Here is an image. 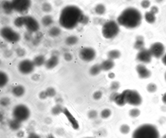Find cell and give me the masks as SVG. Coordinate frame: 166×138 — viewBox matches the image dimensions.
Masks as SVG:
<instances>
[{
  "mask_svg": "<svg viewBox=\"0 0 166 138\" xmlns=\"http://www.w3.org/2000/svg\"><path fill=\"white\" fill-rule=\"evenodd\" d=\"M24 133L23 131H20L18 133L17 136L19 138H22L24 136Z\"/></svg>",
  "mask_w": 166,
  "mask_h": 138,
  "instance_id": "cell-55",
  "label": "cell"
},
{
  "mask_svg": "<svg viewBox=\"0 0 166 138\" xmlns=\"http://www.w3.org/2000/svg\"><path fill=\"white\" fill-rule=\"evenodd\" d=\"M59 62V54L58 52H55L52 54L49 59L46 60L45 65L47 69L51 70L55 68Z\"/></svg>",
  "mask_w": 166,
  "mask_h": 138,
  "instance_id": "cell-14",
  "label": "cell"
},
{
  "mask_svg": "<svg viewBox=\"0 0 166 138\" xmlns=\"http://www.w3.org/2000/svg\"><path fill=\"white\" fill-rule=\"evenodd\" d=\"M1 7L4 13L7 15L11 14L14 11L12 2L3 1L2 3Z\"/></svg>",
  "mask_w": 166,
  "mask_h": 138,
  "instance_id": "cell-19",
  "label": "cell"
},
{
  "mask_svg": "<svg viewBox=\"0 0 166 138\" xmlns=\"http://www.w3.org/2000/svg\"><path fill=\"white\" fill-rule=\"evenodd\" d=\"M25 16H20L16 19L14 22V24L17 28H20L24 25Z\"/></svg>",
  "mask_w": 166,
  "mask_h": 138,
  "instance_id": "cell-31",
  "label": "cell"
},
{
  "mask_svg": "<svg viewBox=\"0 0 166 138\" xmlns=\"http://www.w3.org/2000/svg\"><path fill=\"white\" fill-rule=\"evenodd\" d=\"M24 25L30 32H37L40 29L39 24L37 20L29 16H25Z\"/></svg>",
  "mask_w": 166,
  "mask_h": 138,
  "instance_id": "cell-11",
  "label": "cell"
},
{
  "mask_svg": "<svg viewBox=\"0 0 166 138\" xmlns=\"http://www.w3.org/2000/svg\"><path fill=\"white\" fill-rule=\"evenodd\" d=\"M43 35L42 33L38 32L36 34L35 39L34 40V44L36 45L39 42L41 39L42 38Z\"/></svg>",
  "mask_w": 166,
  "mask_h": 138,
  "instance_id": "cell-43",
  "label": "cell"
},
{
  "mask_svg": "<svg viewBox=\"0 0 166 138\" xmlns=\"http://www.w3.org/2000/svg\"><path fill=\"white\" fill-rule=\"evenodd\" d=\"M46 61L45 56L42 55L36 56L33 61L35 66L37 67H40L45 65Z\"/></svg>",
  "mask_w": 166,
  "mask_h": 138,
  "instance_id": "cell-21",
  "label": "cell"
},
{
  "mask_svg": "<svg viewBox=\"0 0 166 138\" xmlns=\"http://www.w3.org/2000/svg\"><path fill=\"white\" fill-rule=\"evenodd\" d=\"M130 131V128L127 125L124 124L121 127L120 131L122 133L124 134H128Z\"/></svg>",
  "mask_w": 166,
  "mask_h": 138,
  "instance_id": "cell-41",
  "label": "cell"
},
{
  "mask_svg": "<svg viewBox=\"0 0 166 138\" xmlns=\"http://www.w3.org/2000/svg\"><path fill=\"white\" fill-rule=\"evenodd\" d=\"M118 93L117 92H113V93L110 95V99L111 101H113L114 98H115V97Z\"/></svg>",
  "mask_w": 166,
  "mask_h": 138,
  "instance_id": "cell-51",
  "label": "cell"
},
{
  "mask_svg": "<svg viewBox=\"0 0 166 138\" xmlns=\"http://www.w3.org/2000/svg\"><path fill=\"white\" fill-rule=\"evenodd\" d=\"M103 96L102 92L100 90L96 91L93 94V98L95 100H99L101 99Z\"/></svg>",
  "mask_w": 166,
  "mask_h": 138,
  "instance_id": "cell-42",
  "label": "cell"
},
{
  "mask_svg": "<svg viewBox=\"0 0 166 138\" xmlns=\"http://www.w3.org/2000/svg\"><path fill=\"white\" fill-rule=\"evenodd\" d=\"M47 138H55L52 135L49 134L48 136L47 137Z\"/></svg>",
  "mask_w": 166,
  "mask_h": 138,
  "instance_id": "cell-59",
  "label": "cell"
},
{
  "mask_svg": "<svg viewBox=\"0 0 166 138\" xmlns=\"http://www.w3.org/2000/svg\"><path fill=\"white\" fill-rule=\"evenodd\" d=\"M10 102L11 100L8 97H4L1 99L0 103L2 106L6 107L10 105Z\"/></svg>",
  "mask_w": 166,
  "mask_h": 138,
  "instance_id": "cell-38",
  "label": "cell"
},
{
  "mask_svg": "<svg viewBox=\"0 0 166 138\" xmlns=\"http://www.w3.org/2000/svg\"><path fill=\"white\" fill-rule=\"evenodd\" d=\"M108 77L110 79H114L115 77V74L113 72H110L108 74Z\"/></svg>",
  "mask_w": 166,
  "mask_h": 138,
  "instance_id": "cell-53",
  "label": "cell"
},
{
  "mask_svg": "<svg viewBox=\"0 0 166 138\" xmlns=\"http://www.w3.org/2000/svg\"><path fill=\"white\" fill-rule=\"evenodd\" d=\"M98 115L97 112L94 110L90 111L88 113V116L90 119H94Z\"/></svg>",
  "mask_w": 166,
  "mask_h": 138,
  "instance_id": "cell-44",
  "label": "cell"
},
{
  "mask_svg": "<svg viewBox=\"0 0 166 138\" xmlns=\"http://www.w3.org/2000/svg\"><path fill=\"white\" fill-rule=\"evenodd\" d=\"M105 7L102 4H98L96 7L95 11L98 15H102L104 14L106 12Z\"/></svg>",
  "mask_w": 166,
  "mask_h": 138,
  "instance_id": "cell-33",
  "label": "cell"
},
{
  "mask_svg": "<svg viewBox=\"0 0 166 138\" xmlns=\"http://www.w3.org/2000/svg\"><path fill=\"white\" fill-rule=\"evenodd\" d=\"M121 53L119 51L117 50H113L109 52L107 54L108 59L114 60L118 59L120 57Z\"/></svg>",
  "mask_w": 166,
  "mask_h": 138,
  "instance_id": "cell-28",
  "label": "cell"
},
{
  "mask_svg": "<svg viewBox=\"0 0 166 138\" xmlns=\"http://www.w3.org/2000/svg\"><path fill=\"white\" fill-rule=\"evenodd\" d=\"M2 37L6 41L13 43H17L20 39V34L11 28L5 27L1 30Z\"/></svg>",
  "mask_w": 166,
  "mask_h": 138,
  "instance_id": "cell-7",
  "label": "cell"
},
{
  "mask_svg": "<svg viewBox=\"0 0 166 138\" xmlns=\"http://www.w3.org/2000/svg\"><path fill=\"white\" fill-rule=\"evenodd\" d=\"M152 56L149 50L144 48L139 51L137 55L136 59L139 62L147 64L151 62Z\"/></svg>",
  "mask_w": 166,
  "mask_h": 138,
  "instance_id": "cell-13",
  "label": "cell"
},
{
  "mask_svg": "<svg viewBox=\"0 0 166 138\" xmlns=\"http://www.w3.org/2000/svg\"><path fill=\"white\" fill-rule=\"evenodd\" d=\"M11 55L12 53L10 52H7L4 53L5 57H10V56H11Z\"/></svg>",
  "mask_w": 166,
  "mask_h": 138,
  "instance_id": "cell-57",
  "label": "cell"
},
{
  "mask_svg": "<svg viewBox=\"0 0 166 138\" xmlns=\"http://www.w3.org/2000/svg\"><path fill=\"white\" fill-rule=\"evenodd\" d=\"M27 138H41V137L38 135L34 133H31L28 136Z\"/></svg>",
  "mask_w": 166,
  "mask_h": 138,
  "instance_id": "cell-50",
  "label": "cell"
},
{
  "mask_svg": "<svg viewBox=\"0 0 166 138\" xmlns=\"http://www.w3.org/2000/svg\"><path fill=\"white\" fill-rule=\"evenodd\" d=\"M115 64L113 60L108 59L103 61L100 64L102 70L108 71L112 69Z\"/></svg>",
  "mask_w": 166,
  "mask_h": 138,
  "instance_id": "cell-18",
  "label": "cell"
},
{
  "mask_svg": "<svg viewBox=\"0 0 166 138\" xmlns=\"http://www.w3.org/2000/svg\"><path fill=\"white\" fill-rule=\"evenodd\" d=\"M78 41V38L74 35H71L67 37L65 40L66 44L68 45H73L76 44Z\"/></svg>",
  "mask_w": 166,
  "mask_h": 138,
  "instance_id": "cell-32",
  "label": "cell"
},
{
  "mask_svg": "<svg viewBox=\"0 0 166 138\" xmlns=\"http://www.w3.org/2000/svg\"><path fill=\"white\" fill-rule=\"evenodd\" d=\"M39 98L41 100H45L48 97L45 91H43L40 92L39 94Z\"/></svg>",
  "mask_w": 166,
  "mask_h": 138,
  "instance_id": "cell-45",
  "label": "cell"
},
{
  "mask_svg": "<svg viewBox=\"0 0 166 138\" xmlns=\"http://www.w3.org/2000/svg\"><path fill=\"white\" fill-rule=\"evenodd\" d=\"M141 114V112L137 109H133L129 111V115L133 118L139 116Z\"/></svg>",
  "mask_w": 166,
  "mask_h": 138,
  "instance_id": "cell-39",
  "label": "cell"
},
{
  "mask_svg": "<svg viewBox=\"0 0 166 138\" xmlns=\"http://www.w3.org/2000/svg\"><path fill=\"white\" fill-rule=\"evenodd\" d=\"M9 80L8 75L3 71L0 72V87L3 88L8 83Z\"/></svg>",
  "mask_w": 166,
  "mask_h": 138,
  "instance_id": "cell-22",
  "label": "cell"
},
{
  "mask_svg": "<svg viewBox=\"0 0 166 138\" xmlns=\"http://www.w3.org/2000/svg\"><path fill=\"white\" fill-rule=\"evenodd\" d=\"M96 56L95 50L93 49L86 47L81 49L80 51L79 56L82 60L89 62L94 60Z\"/></svg>",
  "mask_w": 166,
  "mask_h": 138,
  "instance_id": "cell-10",
  "label": "cell"
},
{
  "mask_svg": "<svg viewBox=\"0 0 166 138\" xmlns=\"http://www.w3.org/2000/svg\"><path fill=\"white\" fill-rule=\"evenodd\" d=\"M35 66L33 61L25 59L21 61L19 63L18 69L21 73L27 75L33 72Z\"/></svg>",
  "mask_w": 166,
  "mask_h": 138,
  "instance_id": "cell-9",
  "label": "cell"
},
{
  "mask_svg": "<svg viewBox=\"0 0 166 138\" xmlns=\"http://www.w3.org/2000/svg\"><path fill=\"white\" fill-rule=\"evenodd\" d=\"M16 53L19 57H24L25 55V51L22 49H18L16 51Z\"/></svg>",
  "mask_w": 166,
  "mask_h": 138,
  "instance_id": "cell-47",
  "label": "cell"
},
{
  "mask_svg": "<svg viewBox=\"0 0 166 138\" xmlns=\"http://www.w3.org/2000/svg\"><path fill=\"white\" fill-rule=\"evenodd\" d=\"M136 70L139 77L142 79H146L150 78L151 75V72L145 65L139 64L136 67Z\"/></svg>",
  "mask_w": 166,
  "mask_h": 138,
  "instance_id": "cell-15",
  "label": "cell"
},
{
  "mask_svg": "<svg viewBox=\"0 0 166 138\" xmlns=\"http://www.w3.org/2000/svg\"><path fill=\"white\" fill-rule=\"evenodd\" d=\"M92 138V137H86V138Z\"/></svg>",
  "mask_w": 166,
  "mask_h": 138,
  "instance_id": "cell-62",
  "label": "cell"
},
{
  "mask_svg": "<svg viewBox=\"0 0 166 138\" xmlns=\"http://www.w3.org/2000/svg\"><path fill=\"white\" fill-rule=\"evenodd\" d=\"M147 89L150 93H153L157 91V88L156 85L154 83H150L147 85Z\"/></svg>",
  "mask_w": 166,
  "mask_h": 138,
  "instance_id": "cell-40",
  "label": "cell"
},
{
  "mask_svg": "<svg viewBox=\"0 0 166 138\" xmlns=\"http://www.w3.org/2000/svg\"><path fill=\"white\" fill-rule=\"evenodd\" d=\"M150 2L147 1H143L142 3V7L144 8H148L150 5Z\"/></svg>",
  "mask_w": 166,
  "mask_h": 138,
  "instance_id": "cell-49",
  "label": "cell"
},
{
  "mask_svg": "<svg viewBox=\"0 0 166 138\" xmlns=\"http://www.w3.org/2000/svg\"><path fill=\"white\" fill-rule=\"evenodd\" d=\"M84 15L79 7L74 5L67 6L61 12L60 24L62 27L66 29H73L81 23Z\"/></svg>",
  "mask_w": 166,
  "mask_h": 138,
  "instance_id": "cell-1",
  "label": "cell"
},
{
  "mask_svg": "<svg viewBox=\"0 0 166 138\" xmlns=\"http://www.w3.org/2000/svg\"><path fill=\"white\" fill-rule=\"evenodd\" d=\"M149 50L152 56L159 59L163 56L164 52L165 49L163 44L157 42L153 44Z\"/></svg>",
  "mask_w": 166,
  "mask_h": 138,
  "instance_id": "cell-12",
  "label": "cell"
},
{
  "mask_svg": "<svg viewBox=\"0 0 166 138\" xmlns=\"http://www.w3.org/2000/svg\"><path fill=\"white\" fill-rule=\"evenodd\" d=\"M39 76L38 74H34L32 77V79L34 81H37L39 80Z\"/></svg>",
  "mask_w": 166,
  "mask_h": 138,
  "instance_id": "cell-52",
  "label": "cell"
},
{
  "mask_svg": "<svg viewBox=\"0 0 166 138\" xmlns=\"http://www.w3.org/2000/svg\"><path fill=\"white\" fill-rule=\"evenodd\" d=\"M25 89L24 87L22 85H17L14 87L12 90L13 95L17 98H20L24 95Z\"/></svg>",
  "mask_w": 166,
  "mask_h": 138,
  "instance_id": "cell-17",
  "label": "cell"
},
{
  "mask_svg": "<svg viewBox=\"0 0 166 138\" xmlns=\"http://www.w3.org/2000/svg\"><path fill=\"white\" fill-rule=\"evenodd\" d=\"M13 115L14 119L22 122L28 119L30 116V111L27 106L20 104L14 107L13 111Z\"/></svg>",
  "mask_w": 166,
  "mask_h": 138,
  "instance_id": "cell-5",
  "label": "cell"
},
{
  "mask_svg": "<svg viewBox=\"0 0 166 138\" xmlns=\"http://www.w3.org/2000/svg\"><path fill=\"white\" fill-rule=\"evenodd\" d=\"M52 17L50 15H47L44 16L41 19V23L44 26L46 27L49 26L53 23Z\"/></svg>",
  "mask_w": 166,
  "mask_h": 138,
  "instance_id": "cell-26",
  "label": "cell"
},
{
  "mask_svg": "<svg viewBox=\"0 0 166 138\" xmlns=\"http://www.w3.org/2000/svg\"><path fill=\"white\" fill-rule=\"evenodd\" d=\"M119 32L118 24L113 20H109L105 23L102 29L103 36L106 39H111L115 37Z\"/></svg>",
  "mask_w": 166,
  "mask_h": 138,
  "instance_id": "cell-4",
  "label": "cell"
},
{
  "mask_svg": "<svg viewBox=\"0 0 166 138\" xmlns=\"http://www.w3.org/2000/svg\"><path fill=\"white\" fill-rule=\"evenodd\" d=\"M164 77H165V80L166 81V72L165 74V76H164Z\"/></svg>",
  "mask_w": 166,
  "mask_h": 138,
  "instance_id": "cell-61",
  "label": "cell"
},
{
  "mask_svg": "<svg viewBox=\"0 0 166 138\" xmlns=\"http://www.w3.org/2000/svg\"><path fill=\"white\" fill-rule=\"evenodd\" d=\"M144 39L143 37L139 36L136 38V42H135L134 48L139 51L144 49Z\"/></svg>",
  "mask_w": 166,
  "mask_h": 138,
  "instance_id": "cell-24",
  "label": "cell"
},
{
  "mask_svg": "<svg viewBox=\"0 0 166 138\" xmlns=\"http://www.w3.org/2000/svg\"><path fill=\"white\" fill-rule=\"evenodd\" d=\"M113 102H115L117 105L120 106H124L127 104L125 99L122 93H118Z\"/></svg>",
  "mask_w": 166,
  "mask_h": 138,
  "instance_id": "cell-20",
  "label": "cell"
},
{
  "mask_svg": "<svg viewBox=\"0 0 166 138\" xmlns=\"http://www.w3.org/2000/svg\"><path fill=\"white\" fill-rule=\"evenodd\" d=\"M12 2L14 11L22 15L27 14L31 6L29 0H15Z\"/></svg>",
  "mask_w": 166,
  "mask_h": 138,
  "instance_id": "cell-8",
  "label": "cell"
},
{
  "mask_svg": "<svg viewBox=\"0 0 166 138\" xmlns=\"http://www.w3.org/2000/svg\"><path fill=\"white\" fill-rule=\"evenodd\" d=\"M56 102L57 103H58V104H59L62 103L63 102V99L60 97H58L56 99Z\"/></svg>",
  "mask_w": 166,
  "mask_h": 138,
  "instance_id": "cell-54",
  "label": "cell"
},
{
  "mask_svg": "<svg viewBox=\"0 0 166 138\" xmlns=\"http://www.w3.org/2000/svg\"><path fill=\"white\" fill-rule=\"evenodd\" d=\"M21 126V122L13 119L10 120L9 122V126L10 128L14 131L18 130Z\"/></svg>",
  "mask_w": 166,
  "mask_h": 138,
  "instance_id": "cell-23",
  "label": "cell"
},
{
  "mask_svg": "<svg viewBox=\"0 0 166 138\" xmlns=\"http://www.w3.org/2000/svg\"><path fill=\"white\" fill-rule=\"evenodd\" d=\"M63 113L65 116L67 120L70 123L74 129H77L79 127L78 123L68 109L66 108H64Z\"/></svg>",
  "mask_w": 166,
  "mask_h": 138,
  "instance_id": "cell-16",
  "label": "cell"
},
{
  "mask_svg": "<svg viewBox=\"0 0 166 138\" xmlns=\"http://www.w3.org/2000/svg\"><path fill=\"white\" fill-rule=\"evenodd\" d=\"M45 91L48 97L50 98H53L56 95V89L52 87L48 88Z\"/></svg>",
  "mask_w": 166,
  "mask_h": 138,
  "instance_id": "cell-35",
  "label": "cell"
},
{
  "mask_svg": "<svg viewBox=\"0 0 166 138\" xmlns=\"http://www.w3.org/2000/svg\"><path fill=\"white\" fill-rule=\"evenodd\" d=\"M61 32V29L58 27H53L50 29L48 32L50 36L54 38L58 37L60 35Z\"/></svg>",
  "mask_w": 166,
  "mask_h": 138,
  "instance_id": "cell-25",
  "label": "cell"
},
{
  "mask_svg": "<svg viewBox=\"0 0 166 138\" xmlns=\"http://www.w3.org/2000/svg\"><path fill=\"white\" fill-rule=\"evenodd\" d=\"M155 14L150 11L145 13V17L146 22L150 23H153L155 22L156 18L155 16Z\"/></svg>",
  "mask_w": 166,
  "mask_h": 138,
  "instance_id": "cell-29",
  "label": "cell"
},
{
  "mask_svg": "<svg viewBox=\"0 0 166 138\" xmlns=\"http://www.w3.org/2000/svg\"><path fill=\"white\" fill-rule=\"evenodd\" d=\"M89 19L87 16L84 15L81 20V23L83 24H86L89 22Z\"/></svg>",
  "mask_w": 166,
  "mask_h": 138,
  "instance_id": "cell-48",
  "label": "cell"
},
{
  "mask_svg": "<svg viewBox=\"0 0 166 138\" xmlns=\"http://www.w3.org/2000/svg\"><path fill=\"white\" fill-rule=\"evenodd\" d=\"M122 93L125 98L127 103L129 105L138 106L142 103V97L137 91L128 89L124 90Z\"/></svg>",
  "mask_w": 166,
  "mask_h": 138,
  "instance_id": "cell-6",
  "label": "cell"
},
{
  "mask_svg": "<svg viewBox=\"0 0 166 138\" xmlns=\"http://www.w3.org/2000/svg\"><path fill=\"white\" fill-rule=\"evenodd\" d=\"M111 114V111L109 109L103 110L101 112V116L103 119H106L110 117Z\"/></svg>",
  "mask_w": 166,
  "mask_h": 138,
  "instance_id": "cell-36",
  "label": "cell"
},
{
  "mask_svg": "<svg viewBox=\"0 0 166 138\" xmlns=\"http://www.w3.org/2000/svg\"><path fill=\"white\" fill-rule=\"evenodd\" d=\"M102 70L100 64H96L93 65L90 69V73L93 76L99 74Z\"/></svg>",
  "mask_w": 166,
  "mask_h": 138,
  "instance_id": "cell-27",
  "label": "cell"
},
{
  "mask_svg": "<svg viewBox=\"0 0 166 138\" xmlns=\"http://www.w3.org/2000/svg\"><path fill=\"white\" fill-rule=\"evenodd\" d=\"M120 87V84L117 81L112 82L110 84V89L113 92H117Z\"/></svg>",
  "mask_w": 166,
  "mask_h": 138,
  "instance_id": "cell-37",
  "label": "cell"
},
{
  "mask_svg": "<svg viewBox=\"0 0 166 138\" xmlns=\"http://www.w3.org/2000/svg\"><path fill=\"white\" fill-rule=\"evenodd\" d=\"M162 61L164 64L166 66V54L163 56Z\"/></svg>",
  "mask_w": 166,
  "mask_h": 138,
  "instance_id": "cell-58",
  "label": "cell"
},
{
  "mask_svg": "<svg viewBox=\"0 0 166 138\" xmlns=\"http://www.w3.org/2000/svg\"><path fill=\"white\" fill-rule=\"evenodd\" d=\"M162 100L163 103L166 104V93H165L163 96Z\"/></svg>",
  "mask_w": 166,
  "mask_h": 138,
  "instance_id": "cell-56",
  "label": "cell"
},
{
  "mask_svg": "<svg viewBox=\"0 0 166 138\" xmlns=\"http://www.w3.org/2000/svg\"><path fill=\"white\" fill-rule=\"evenodd\" d=\"M158 130L154 125L144 124L140 126L133 133L132 138H160Z\"/></svg>",
  "mask_w": 166,
  "mask_h": 138,
  "instance_id": "cell-3",
  "label": "cell"
},
{
  "mask_svg": "<svg viewBox=\"0 0 166 138\" xmlns=\"http://www.w3.org/2000/svg\"><path fill=\"white\" fill-rule=\"evenodd\" d=\"M162 138H166V134L164 135Z\"/></svg>",
  "mask_w": 166,
  "mask_h": 138,
  "instance_id": "cell-60",
  "label": "cell"
},
{
  "mask_svg": "<svg viewBox=\"0 0 166 138\" xmlns=\"http://www.w3.org/2000/svg\"><path fill=\"white\" fill-rule=\"evenodd\" d=\"M64 109L62 108L61 106L59 104H58L53 107L51 109V113L54 116L58 115L61 113H63Z\"/></svg>",
  "mask_w": 166,
  "mask_h": 138,
  "instance_id": "cell-30",
  "label": "cell"
},
{
  "mask_svg": "<svg viewBox=\"0 0 166 138\" xmlns=\"http://www.w3.org/2000/svg\"><path fill=\"white\" fill-rule=\"evenodd\" d=\"M64 58L65 60L67 61H70L73 59L72 55L69 53H66L64 55Z\"/></svg>",
  "mask_w": 166,
  "mask_h": 138,
  "instance_id": "cell-46",
  "label": "cell"
},
{
  "mask_svg": "<svg viewBox=\"0 0 166 138\" xmlns=\"http://www.w3.org/2000/svg\"><path fill=\"white\" fill-rule=\"evenodd\" d=\"M42 9L45 12L49 13L52 10V7L50 3L45 2L42 4Z\"/></svg>",
  "mask_w": 166,
  "mask_h": 138,
  "instance_id": "cell-34",
  "label": "cell"
},
{
  "mask_svg": "<svg viewBox=\"0 0 166 138\" xmlns=\"http://www.w3.org/2000/svg\"><path fill=\"white\" fill-rule=\"evenodd\" d=\"M142 15L137 9L128 8L124 10L119 15L117 22L119 25L128 29L137 27L141 24Z\"/></svg>",
  "mask_w": 166,
  "mask_h": 138,
  "instance_id": "cell-2",
  "label": "cell"
}]
</instances>
